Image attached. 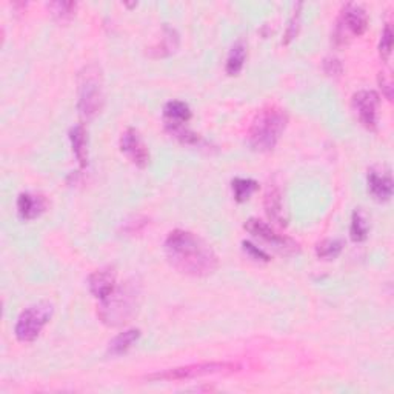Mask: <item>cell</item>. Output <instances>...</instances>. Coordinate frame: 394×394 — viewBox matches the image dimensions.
Segmentation results:
<instances>
[{
	"label": "cell",
	"instance_id": "6da1fadb",
	"mask_svg": "<svg viewBox=\"0 0 394 394\" xmlns=\"http://www.w3.org/2000/svg\"><path fill=\"white\" fill-rule=\"evenodd\" d=\"M163 248L170 265L185 276L207 278L219 268V259L215 250L201 236L191 231H171Z\"/></svg>",
	"mask_w": 394,
	"mask_h": 394
},
{
	"label": "cell",
	"instance_id": "7a4b0ae2",
	"mask_svg": "<svg viewBox=\"0 0 394 394\" xmlns=\"http://www.w3.org/2000/svg\"><path fill=\"white\" fill-rule=\"evenodd\" d=\"M288 125V114L278 105L259 109L248 131V144L257 153H270L278 145Z\"/></svg>",
	"mask_w": 394,
	"mask_h": 394
},
{
	"label": "cell",
	"instance_id": "3957f363",
	"mask_svg": "<svg viewBox=\"0 0 394 394\" xmlns=\"http://www.w3.org/2000/svg\"><path fill=\"white\" fill-rule=\"evenodd\" d=\"M142 294V287L136 279L127 280L102 301L97 310V316L102 324L108 327H121L133 319L137 313V306Z\"/></svg>",
	"mask_w": 394,
	"mask_h": 394
},
{
	"label": "cell",
	"instance_id": "277c9868",
	"mask_svg": "<svg viewBox=\"0 0 394 394\" xmlns=\"http://www.w3.org/2000/svg\"><path fill=\"white\" fill-rule=\"evenodd\" d=\"M77 108L83 121L90 122L105 104V90L102 71L96 64L86 65L77 79Z\"/></svg>",
	"mask_w": 394,
	"mask_h": 394
},
{
	"label": "cell",
	"instance_id": "5b68a950",
	"mask_svg": "<svg viewBox=\"0 0 394 394\" xmlns=\"http://www.w3.org/2000/svg\"><path fill=\"white\" fill-rule=\"evenodd\" d=\"M53 313L54 308L50 302H39L23 310L14 327V334L18 341L23 344L34 342L51 320Z\"/></svg>",
	"mask_w": 394,
	"mask_h": 394
},
{
	"label": "cell",
	"instance_id": "8992f818",
	"mask_svg": "<svg viewBox=\"0 0 394 394\" xmlns=\"http://www.w3.org/2000/svg\"><path fill=\"white\" fill-rule=\"evenodd\" d=\"M240 365L233 362H205V364H191L185 367L170 368L165 372H159L147 376L148 381H190L197 377L211 376V374H226L239 372Z\"/></svg>",
	"mask_w": 394,
	"mask_h": 394
},
{
	"label": "cell",
	"instance_id": "52a82bcc",
	"mask_svg": "<svg viewBox=\"0 0 394 394\" xmlns=\"http://www.w3.org/2000/svg\"><path fill=\"white\" fill-rule=\"evenodd\" d=\"M368 28V14L364 6L356 4H346L342 11L341 18L337 20L336 29L333 33V42L336 46H342L346 43V36H362Z\"/></svg>",
	"mask_w": 394,
	"mask_h": 394
},
{
	"label": "cell",
	"instance_id": "ba28073f",
	"mask_svg": "<svg viewBox=\"0 0 394 394\" xmlns=\"http://www.w3.org/2000/svg\"><path fill=\"white\" fill-rule=\"evenodd\" d=\"M243 228H245V230L250 234H253L254 238H259V239H262L264 242L270 243V245L274 250H278L279 253H282V254L291 256V254L299 253V243L297 242L287 238V236L279 234L273 226H270L261 219H256V217L248 219L245 225H243Z\"/></svg>",
	"mask_w": 394,
	"mask_h": 394
},
{
	"label": "cell",
	"instance_id": "9c48e42d",
	"mask_svg": "<svg viewBox=\"0 0 394 394\" xmlns=\"http://www.w3.org/2000/svg\"><path fill=\"white\" fill-rule=\"evenodd\" d=\"M379 104L381 96L373 90H360L353 94L351 108L354 114L358 116L362 127H365L368 131L377 130V117H379Z\"/></svg>",
	"mask_w": 394,
	"mask_h": 394
},
{
	"label": "cell",
	"instance_id": "30bf717a",
	"mask_svg": "<svg viewBox=\"0 0 394 394\" xmlns=\"http://www.w3.org/2000/svg\"><path fill=\"white\" fill-rule=\"evenodd\" d=\"M119 147L122 154H125L131 163L139 168H147L149 163V149L137 130L128 128L125 131L121 136Z\"/></svg>",
	"mask_w": 394,
	"mask_h": 394
},
{
	"label": "cell",
	"instance_id": "8fae6325",
	"mask_svg": "<svg viewBox=\"0 0 394 394\" xmlns=\"http://www.w3.org/2000/svg\"><path fill=\"white\" fill-rule=\"evenodd\" d=\"M368 193L379 203L388 202L393 197V177L388 170L372 168L367 175Z\"/></svg>",
	"mask_w": 394,
	"mask_h": 394
},
{
	"label": "cell",
	"instance_id": "7c38bea8",
	"mask_svg": "<svg viewBox=\"0 0 394 394\" xmlns=\"http://www.w3.org/2000/svg\"><path fill=\"white\" fill-rule=\"evenodd\" d=\"M264 207L266 216L271 222L279 226H287L288 219L285 216V210H283V197L279 185L276 184L268 185L264 197Z\"/></svg>",
	"mask_w": 394,
	"mask_h": 394
},
{
	"label": "cell",
	"instance_id": "4fadbf2b",
	"mask_svg": "<svg viewBox=\"0 0 394 394\" xmlns=\"http://www.w3.org/2000/svg\"><path fill=\"white\" fill-rule=\"evenodd\" d=\"M88 287L91 294L99 299V301H105V299L116 290V273L111 268H102L90 274L88 278Z\"/></svg>",
	"mask_w": 394,
	"mask_h": 394
},
{
	"label": "cell",
	"instance_id": "5bb4252c",
	"mask_svg": "<svg viewBox=\"0 0 394 394\" xmlns=\"http://www.w3.org/2000/svg\"><path fill=\"white\" fill-rule=\"evenodd\" d=\"M46 207H48V203H46V199L41 194L22 193L18 197L19 217L25 220V222L41 217L46 211Z\"/></svg>",
	"mask_w": 394,
	"mask_h": 394
},
{
	"label": "cell",
	"instance_id": "9a60e30c",
	"mask_svg": "<svg viewBox=\"0 0 394 394\" xmlns=\"http://www.w3.org/2000/svg\"><path fill=\"white\" fill-rule=\"evenodd\" d=\"M68 137L76 159L82 168L88 167V134L83 125H76L69 130Z\"/></svg>",
	"mask_w": 394,
	"mask_h": 394
},
{
	"label": "cell",
	"instance_id": "2e32d148",
	"mask_svg": "<svg viewBox=\"0 0 394 394\" xmlns=\"http://www.w3.org/2000/svg\"><path fill=\"white\" fill-rule=\"evenodd\" d=\"M191 108L182 100H170L163 107L165 127H168V125H186L191 121Z\"/></svg>",
	"mask_w": 394,
	"mask_h": 394
},
{
	"label": "cell",
	"instance_id": "e0dca14e",
	"mask_svg": "<svg viewBox=\"0 0 394 394\" xmlns=\"http://www.w3.org/2000/svg\"><path fill=\"white\" fill-rule=\"evenodd\" d=\"M142 333L139 328H131V330H125L123 333L117 334L111 342L108 344V350L107 353L109 356H122V354L128 353L134 345L139 342Z\"/></svg>",
	"mask_w": 394,
	"mask_h": 394
},
{
	"label": "cell",
	"instance_id": "ac0fdd59",
	"mask_svg": "<svg viewBox=\"0 0 394 394\" xmlns=\"http://www.w3.org/2000/svg\"><path fill=\"white\" fill-rule=\"evenodd\" d=\"M179 48V34L176 33V29L165 27V34L162 37V41L157 43L153 48L148 50V54L153 59H161L171 56L172 53H176Z\"/></svg>",
	"mask_w": 394,
	"mask_h": 394
},
{
	"label": "cell",
	"instance_id": "d6986e66",
	"mask_svg": "<svg viewBox=\"0 0 394 394\" xmlns=\"http://www.w3.org/2000/svg\"><path fill=\"white\" fill-rule=\"evenodd\" d=\"M247 54H248L247 43H245V41L239 39V41L231 46L230 54H228V57H226L225 71L228 76H238L240 73V71L243 69V65H245Z\"/></svg>",
	"mask_w": 394,
	"mask_h": 394
},
{
	"label": "cell",
	"instance_id": "ffe728a7",
	"mask_svg": "<svg viewBox=\"0 0 394 394\" xmlns=\"http://www.w3.org/2000/svg\"><path fill=\"white\" fill-rule=\"evenodd\" d=\"M369 217L367 212L358 208L354 210L353 216H351V225H350V238L353 242L360 243V242H365L368 239V234H369Z\"/></svg>",
	"mask_w": 394,
	"mask_h": 394
},
{
	"label": "cell",
	"instance_id": "44dd1931",
	"mask_svg": "<svg viewBox=\"0 0 394 394\" xmlns=\"http://www.w3.org/2000/svg\"><path fill=\"white\" fill-rule=\"evenodd\" d=\"M231 190H233L234 201L243 203V202L250 201V197L259 190V184L253 179L236 177L231 182Z\"/></svg>",
	"mask_w": 394,
	"mask_h": 394
},
{
	"label": "cell",
	"instance_id": "7402d4cb",
	"mask_svg": "<svg viewBox=\"0 0 394 394\" xmlns=\"http://www.w3.org/2000/svg\"><path fill=\"white\" fill-rule=\"evenodd\" d=\"M345 243L341 239H325L316 247V256L320 261H334L344 251Z\"/></svg>",
	"mask_w": 394,
	"mask_h": 394
},
{
	"label": "cell",
	"instance_id": "603a6c76",
	"mask_svg": "<svg viewBox=\"0 0 394 394\" xmlns=\"http://www.w3.org/2000/svg\"><path fill=\"white\" fill-rule=\"evenodd\" d=\"M167 131L171 134L172 137L177 139L180 144L184 145H190V147H196L202 144V137L199 134H196L194 131H191L186 125H168Z\"/></svg>",
	"mask_w": 394,
	"mask_h": 394
},
{
	"label": "cell",
	"instance_id": "cb8c5ba5",
	"mask_svg": "<svg viewBox=\"0 0 394 394\" xmlns=\"http://www.w3.org/2000/svg\"><path fill=\"white\" fill-rule=\"evenodd\" d=\"M302 6H304V4H297L294 6L293 14H291V18L288 19V25H287V29H285V34H283V39H282V43L283 45H290L297 37L299 31H301Z\"/></svg>",
	"mask_w": 394,
	"mask_h": 394
},
{
	"label": "cell",
	"instance_id": "d4e9b609",
	"mask_svg": "<svg viewBox=\"0 0 394 394\" xmlns=\"http://www.w3.org/2000/svg\"><path fill=\"white\" fill-rule=\"evenodd\" d=\"M48 10L57 20H69L74 18L77 11V4L76 2H51L48 4Z\"/></svg>",
	"mask_w": 394,
	"mask_h": 394
},
{
	"label": "cell",
	"instance_id": "484cf974",
	"mask_svg": "<svg viewBox=\"0 0 394 394\" xmlns=\"http://www.w3.org/2000/svg\"><path fill=\"white\" fill-rule=\"evenodd\" d=\"M393 29L391 25H385L383 31H382V36H381V42H379V54L383 62H387L391 56V51H393Z\"/></svg>",
	"mask_w": 394,
	"mask_h": 394
},
{
	"label": "cell",
	"instance_id": "4316f807",
	"mask_svg": "<svg viewBox=\"0 0 394 394\" xmlns=\"http://www.w3.org/2000/svg\"><path fill=\"white\" fill-rule=\"evenodd\" d=\"M147 225H148V220L145 217L136 216V217H133L131 220H127V222L122 225V230L127 236H134V234H139V233L144 231V228Z\"/></svg>",
	"mask_w": 394,
	"mask_h": 394
},
{
	"label": "cell",
	"instance_id": "83f0119b",
	"mask_svg": "<svg viewBox=\"0 0 394 394\" xmlns=\"http://www.w3.org/2000/svg\"><path fill=\"white\" fill-rule=\"evenodd\" d=\"M242 247H243V251H245V253H247L251 259H254V261H257V262H270V261H271L270 256H268L262 248L256 247L254 243H251V242H248V240H243V242H242Z\"/></svg>",
	"mask_w": 394,
	"mask_h": 394
},
{
	"label": "cell",
	"instance_id": "f1b7e54d",
	"mask_svg": "<svg viewBox=\"0 0 394 394\" xmlns=\"http://www.w3.org/2000/svg\"><path fill=\"white\" fill-rule=\"evenodd\" d=\"M342 71H344V65L337 57H327L324 60V73L328 77H339L342 74Z\"/></svg>",
	"mask_w": 394,
	"mask_h": 394
},
{
	"label": "cell",
	"instance_id": "f546056e",
	"mask_svg": "<svg viewBox=\"0 0 394 394\" xmlns=\"http://www.w3.org/2000/svg\"><path fill=\"white\" fill-rule=\"evenodd\" d=\"M379 85H381V88L385 94V97H387L388 100L393 99V86H391V82H390V79H387V76L385 74H379Z\"/></svg>",
	"mask_w": 394,
	"mask_h": 394
}]
</instances>
